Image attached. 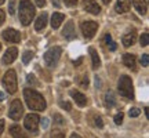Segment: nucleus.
Instances as JSON below:
<instances>
[{
  "label": "nucleus",
  "instance_id": "nucleus-26",
  "mask_svg": "<svg viewBox=\"0 0 149 138\" xmlns=\"http://www.w3.org/2000/svg\"><path fill=\"white\" fill-rule=\"evenodd\" d=\"M139 42H141V46L142 47H146L149 43V35L148 33H144L142 36H141V39H139Z\"/></svg>",
  "mask_w": 149,
  "mask_h": 138
},
{
  "label": "nucleus",
  "instance_id": "nucleus-46",
  "mask_svg": "<svg viewBox=\"0 0 149 138\" xmlns=\"http://www.w3.org/2000/svg\"><path fill=\"white\" fill-rule=\"evenodd\" d=\"M3 3H4V0H0V6L3 4Z\"/></svg>",
  "mask_w": 149,
  "mask_h": 138
},
{
  "label": "nucleus",
  "instance_id": "nucleus-1",
  "mask_svg": "<svg viewBox=\"0 0 149 138\" xmlns=\"http://www.w3.org/2000/svg\"><path fill=\"white\" fill-rule=\"evenodd\" d=\"M24 97H25V101H26L29 109H33V111L42 112L46 109V100L43 98V95L40 93L32 90V89H25L24 90Z\"/></svg>",
  "mask_w": 149,
  "mask_h": 138
},
{
  "label": "nucleus",
  "instance_id": "nucleus-34",
  "mask_svg": "<svg viewBox=\"0 0 149 138\" xmlns=\"http://www.w3.org/2000/svg\"><path fill=\"white\" fill-rule=\"evenodd\" d=\"M95 126H97V127H100V128L104 127V122H102V119L100 116L95 117Z\"/></svg>",
  "mask_w": 149,
  "mask_h": 138
},
{
  "label": "nucleus",
  "instance_id": "nucleus-40",
  "mask_svg": "<svg viewBox=\"0 0 149 138\" xmlns=\"http://www.w3.org/2000/svg\"><path fill=\"white\" fill-rule=\"evenodd\" d=\"M36 4L39 7H44L46 6V0H36Z\"/></svg>",
  "mask_w": 149,
  "mask_h": 138
},
{
  "label": "nucleus",
  "instance_id": "nucleus-17",
  "mask_svg": "<svg viewBox=\"0 0 149 138\" xmlns=\"http://www.w3.org/2000/svg\"><path fill=\"white\" fill-rule=\"evenodd\" d=\"M133 4L135 7V10L138 11L139 14H146L148 10V4H146V0H133Z\"/></svg>",
  "mask_w": 149,
  "mask_h": 138
},
{
  "label": "nucleus",
  "instance_id": "nucleus-44",
  "mask_svg": "<svg viewBox=\"0 0 149 138\" xmlns=\"http://www.w3.org/2000/svg\"><path fill=\"white\" fill-rule=\"evenodd\" d=\"M3 100H4V94L0 91V101H3Z\"/></svg>",
  "mask_w": 149,
  "mask_h": 138
},
{
  "label": "nucleus",
  "instance_id": "nucleus-8",
  "mask_svg": "<svg viewBox=\"0 0 149 138\" xmlns=\"http://www.w3.org/2000/svg\"><path fill=\"white\" fill-rule=\"evenodd\" d=\"M39 122H40V117L36 113H29L26 117H25V128L29 130V131H36L37 127H39Z\"/></svg>",
  "mask_w": 149,
  "mask_h": 138
},
{
  "label": "nucleus",
  "instance_id": "nucleus-27",
  "mask_svg": "<svg viewBox=\"0 0 149 138\" xmlns=\"http://www.w3.org/2000/svg\"><path fill=\"white\" fill-rule=\"evenodd\" d=\"M51 138H65V134L61 130H54L51 133Z\"/></svg>",
  "mask_w": 149,
  "mask_h": 138
},
{
  "label": "nucleus",
  "instance_id": "nucleus-24",
  "mask_svg": "<svg viewBox=\"0 0 149 138\" xmlns=\"http://www.w3.org/2000/svg\"><path fill=\"white\" fill-rule=\"evenodd\" d=\"M33 58V53L32 51H26V53H24L22 55V62L24 64H29V61Z\"/></svg>",
  "mask_w": 149,
  "mask_h": 138
},
{
  "label": "nucleus",
  "instance_id": "nucleus-28",
  "mask_svg": "<svg viewBox=\"0 0 149 138\" xmlns=\"http://www.w3.org/2000/svg\"><path fill=\"white\" fill-rule=\"evenodd\" d=\"M141 65L145 66V68L149 65V55L148 54H142V57H141Z\"/></svg>",
  "mask_w": 149,
  "mask_h": 138
},
{
  "label": "nucleus",
  "instance_id": "nucleus-15",
  "mask_svg": "<svg viewBox=\"0 0 149 138\" xmlns=\"http://www.w3.org/2000/svg\"><path fill=\"white\" fill-rule=\"evenodd\" d=\"M130 6H131V1L130 0H117L116 3V13L119 14H124V13H127L130 10Z\"/></svg>",
  "mask_w": 149,
  "mask_h": 138
},
{
  "label": "nucleus",
  "instance_id": "nucleus-7",
  "mask_svg": "<svg viewBox=\"0 0 149 138\" xmlns=\"http://www.w3.org/2000/svg\"><path fill=\"white\" fill-rule=\"evenodd\" d=\"M80 29L83 32V36L87 37V39H91V37L95 35L97 29H98V24L94 21H84V22H81Z\"/></svg>",
  "mask_w": 149,
  "mask_h": 138
},
{
  "label": "nucleus",
  "instance_id": "nucleus-4",
  "mask_svg": "<svg viewBox=\"0 0 149 138\" xmlns=\"http://www.w3.org/2000/svg\"><path fill=\"white\" fill-rule=\"evenodd\" d=\"M3 86L6 87V90L8 91L10 94H14L17 91V75H15V70H7L3 77Z\"/></svg>",
  "mask_w": 149,
  "mask_h": 138
},
{
  "label": "nucleus",
  "instance_id": "nucleus-12",
  "mask_svg": "<svg viewBox=\"0 0 149 138\" xmlns=\"http://www.w3.org/2000/svg\"><path fill=\"white\" fill-rule=\"evenodd\" d=\"M62 35L66 40H73L74 37H76V32H74V25L72 21H68L66 22V25H65L64 31H62Z\"/></svg>",
  "mask_w": 149,
  "mask_h": 138
},
{
  "label": "nucleus",
  "instance_id": "nucleus-23",
  "mask_svg": "<svg viewBox=\"0 0 149 138\" xmlns=\"http://www.w3.org/2000/svg\"><path fill=\"white\" fill-rule=\"evenodd\" d=\"M77 82H79L80 87H83V89H87V87H88V77H87L86 75H83V76H81Z\"/></svg>",
  "mask_w": 149,
  "mask_h": 138
},
{
  "label": "nucleus",
  "instance_id": "nucleus-45",
  "mask_svg": "<svg viewBox=\"0 0 149 138\" xmlns=\"http://www.w3.org/2000/svg\"><path fill=\"white\" fill-rule=\"evenodd\" d=\"M102 1H104V4H109L111 3V0H102Z\"/></svg>",
  "mask_w": 149,
  "mask_h": 138
},
{
  "label": "nucleus",
  "instance_id": "nucleus-9",
  "mask_svg": "<svg viewBox=\"0 0 149 138\" xmlns=\"http://www.w3.org/2000/svg\"><path fill=\"white\" fill-rule=\"evenodd\" d=\"M83 7H84V10L87 13L94 14V15H98L101 13V7L98 6V3H97L95 0H84L83 1Z\"/></svg>",
  "mask_w": 149,
  "mask_h": 138
},
{
  "label": "nucleus",
  "instance_id": "nucleus-14",
  "mask_svg": "<svg viewBox=\"0 0 149 138\" xmlns=\"http://www.w3.org/2000/svg\"><path fill=\"white\" fill-rule=\"evenodd\" d=\"M123 64L126 65L127 68L135 70V69H137V59H135V55L126 53L124 55H123Z\"/></svg>",
  "mask_w": 149,
  "mask_h": 138
},
{
  "label": "nucleus",
  "instance_id": "nucleus-18",
  "mask_svg": "<svg viewBox=\"0 0 149 138\" xmlns=\"http://www.w3.org/2000/svg\"><path fill=\"white\" fill-rule=\"evenodd\" d=\"M65 20V15L64 14H61V13H54L53 17H51V26L54 29H57L59 28V25L62 24V21Z\"/></svg>",
  "mask_w": 149,
  "mask_h": 138
},
{
  "label": "nucleus",
  "instance_id": "nucleus-13",
  "mask_svg": "<svg viewBox=\"0 0 149 138\" xmlns=\"http://www.w3.org/2000/svg\"><path fill=\"white\" fill-rule=\"evenodd\" d=\"M135 40H137V32H135V29H131V31H130L128 33H126L122 39L123 46H124V47L133 46L134 43H135Z\"/></svg>",
  "mask_w": 149,
  "mask_h": 138
},
{
  "label": "nucleus",
  "instance_id": "nucleus-38",
  "mask_svg": "<svg viewBox=\"0 0 149 138\" xmlns=\"http://www.w3.org/2000/svg\"><path fill=\"white\" fill-rule=\"evenodd\" d=\"M108 47H109V50H111V51H115V50H116V44H115L113 42H111L109 44H108Z\"/></svg>",
  "mask_w": 149,
  "mask_h": 138
},
{
  "label": "nucleus",
  "instance_id": "nucleus-19",
  "mask_svg": "<svg viewBox=\"0 0 149 138\" xmlns=\"http://www.w3.org/2000/svg\"><path fill=\"white\" fill-rule=\"evenodd\" d=\"M46 25H47V14L43 13L42 15L36 20V22H35V29L36 31H42V29L46 28Z\"/></svg>",
  "mask_w": 149,
  "mask_h": 138
},
{
  "label": "nucleus",
  "instance_id": "nucleus-2",
  "mask_svg": "<svg viewBox=\"0 0 149 138\" xmlns=\"http://www.w3.org/2000/svg\"><path fill=\"white\" fill-rule=\"evenodd\" d=\"M35 13H36V10L29 0H22L21 4H19V20H21L22 25L28 26L32 22Z\"/></svg>",
  "mask_w": 149,
  "mask_h": 138
},
{
  "label": "nucleus",
  "instance_id": "nucleus-39",
  "mask_svg": "<svg viewBox=\"0 0 149 138\" xmlns=\"http://www.w3.org/2000/svg\"><path fill=\"white\" fill-rule=\"evenodd\" d=\"M104 39H105V43H107V44H109V43L112 42V37H111V35H109V33H107Z\"/></svg>",
  "mask_w": 149,
  "mask_h": 138
},
{
  "label": "nucleus",
  "instance_id": "nucleus-11",
  "mask_svg": "<svg viewBox=\"0 0 149 138\" xmlns=\"http://www.w3.org/2000/svg\"><path fill=\"white\" fill-rule=\"evenodd\" d=\"M17 55H18V50H17V47H10L7 51H6L4 57H3V64L10 65L11 62L15 61Z\"/></svg>",
  "mask_w": 149,
  "mask_h": 138
},
{
  "label": "nucleus",
  "instance_id": "nucleus-33",
  "mask_svg": "<svg viewBox=\"0 0 149 138\" xmlns=\"http://www.w3.org/2000/svg\"><path fill=\"white\" fill-rule=\"evenodd\" d=\"M8 11H10V14H14V13H15V0H10Z\"/></svg>",
  "mask_w": 149,
  "mask_h": 138
},
{
  "label": "nucleus",
  "instance_id": "nucleus-16",
  "mask_svg": "<svg viewBox=\"0 0 149 138\" xmlns=\"http://www.w3.org/2000/svg\"><path fill=\"white\" fill-rule=\"evenodd\" d=\"M70 95L73 97L74 102L77 104L79 106H86L87 105V97L84 95V94H81V93H79V91H70Z\"/></svg>",
  "mask_w": 149,
  "mask_h": 138
},
{
  "label": "nucleus",
  "instance_id": "nucleus-47",
  "mask_svg": "<svg viewBox=\"0 0 149 138\" xmlns=\"http://www.w3.org/2000/svg\"><path fill=\"white\" fill-rule=\"evenodd\" d=\"M0 50H1V44H0Z\"/></svg>",
  "mask_w": 149,
  "mask_h": 138
},
{
  "label": "nucleus",
  "instance_id": "nucleus-37",
  "mask_svg": "<svg viewBox=\"0 0 149 138\" xmlns=\"http://www.w3.org/2000/svg\"><path fill=\"white\" fill-rule=\"evenodd\" d=\"M39 123H42V126H43L44 128H46V127L48 126V119H42V120H40Z\"/></svg>",
  "mask_w": 149,
  "mask_h": 138
},
{
  "label": "nucleus",
  "instance_id": "nucleus-25",
  "mask_svg": "<svg viewBox=\"0 0 149 138\" xmlns=\"http://www.w3.org/2000/svg\"><path fill=\"white\" fill-rule=\"evenodd\" d=\"M26 80H28V83H29V84L35 86V87H37V86H39V80H37L36 76H33V75H28Z\"/></svg>",
  "mask_w": 149,
  "mask_h": 138
},
{
  "label": "nucleus",
  "instance_id": "nucleus-35",
  "mask_svg": "<svg viewBox=\"0 0 149 138\" xmlns=\"http://www.w3.org/2000/svg\"><path fill=\"white\" fill-rule=\"evenodd\" d=\"M65 1V4L66 6H70V7H72V6H76L77 4V0H64Z\"/></svg>",
  "mask_w": 149,
  "mask_h": 138
},
{
  "label": "nucleus",
  "instance_id": "nucleus-31",
  "mask_svg": "<svg viewBox=\"0 0 149 138\" xmlns=\"http://www.w3.org/2000/svg\"><path fill=\"white\" fill-rule=\"evenodd\" d=\"M123 117H124V115H123L122 112H120V113H117L116 116H115V123H116V124H122V123H123Z\"/></svg>",
  "mask_w": 149,
  "mask_h": 138
},
{
  "label": "nucleus",
  "instance_id": "nucleus-5",
  "mask_svg": "<svg viewBox=\"0 0 149 138\" xmlns=\"http://www.w3.org/2000/svg\"><path fill=\"white\" fill-rule=\"evenodd\" d=\"M61 53H62V50H61V47H58V46L50 48L47 53L44 54V62H46V65H48V66H55L57 62L59 61V58H61Z\"/></svg>",
  "mask_w": 149,
  "mask_h": 138
},
{
  "label": "nucleus",
  "instance_id": "nucleus-36",
  "mask_svg": "<svg viewBox=\"0 0 149 138\" xmlns=\"http://www.w3.org/2000/svg\"><path fill=\"white\" fill-rule=\"evenodd\" d=\"M4 18H6V15H4V11L3 10H0V25L4 22Z\"/></svg>",
  "mask_w": 149,
  "mask_h": 138
},
{
  "label": "nucleus",
  "instance_id": "nucleus-3",
  "mask_svg": "<svg viewBox=\"0 0 149 138\" xmlns=\"http://www.w3.org/2000/svg\"><path fill=\"white\" fill-rule=\"evenodd\" d=\"M119 93L120 95L124 97V98H128V100H133L134 98V89H133V82L130 79V76H122L120 80H119Z\"/></svg>",
  "mask_w": 149,
  "mask_h": 138
},
{
  "label": "nucleus",
  "instance_id": "nucleus-10",
  "mask_svg": "<svg viewBox=\"0 0 149 138\" xmlns=\"http://www.w3.org/2000/svg\"><path fill=\"white\" fill-rule=\"evenodd\" d=\"M3 39L10 43H18L21 40V35L15 29H6L3 32Z\"/></svg>",
  "mask_w": 149,
  "mask_h": 138
},
{
  "label": "nucleus",
  "instance_id": "nucleus-22",
  "mask_svg": "<svg viewBox=\"0 0 149 138\" xmlns=\"http://www.w3.org/2000/svg\"><path fill=\"white\" fill-rule=\"evenodd\" d=\"M115 104H116V98L113 95V93L108 91L105 94V106L107 108H112V106H115Z\"/></svg>",
  "mask_w": 149,
  "mask_h": 138
},
{
  "label": "nucleus",
  "instance_id": "nucleus-29",
  "mask_svg": "<svg viewBox=\"0 0 149 138\" xmlns=\"http://www.w3.org/2000/svg\"><path fill=\"white\" fill-rule=\"evenodd\" d=\"M54 122L55 123H58V124H64V117L61 116V115H59V113H55V115H54Z\"/></svg>",
  "mask_w": 149,
  "mask_h": 138
},
{
  "label": "nucleus",
  "instance_id": "nucleus-41",
  "mask_svg": "<svg viewBox=\"0 0 149 138\" xmlns=\"http://www.w3.org/2000/svg\"><path fill=\"white\" fill-rule=\"evenodd\" d=\"M3 130H4V120H0V135L3 133Z\"/></svg>",
  "mask_w": 149,
  "mask_h": 138
},
{
  "label": "nucleus",
  "instance_id": "nucleus-42",
  "mask_svg": "<svg viewBox=\"0 0 149 138\" xmlns=\"http://www.w3.org/2000/svg\"><path fill=\"white\" fill-rule=\"evenodd\" d=\"M81 61H83V58H79V59H77V61H74V65L77 66V65H79V64H81Z\"/></svg>",
  "mask_w": 149,
  "mask_h": 138
},
{
  "label": "nucleus",
  "instance_id": "nucleus-32",
  "mask_svg": "<svg viewBox=\"0 0 149 138\" xmlns=\"http://www.w3.org/2000/svg\"><path fill=\"white\" fill-rule=\"evenodd\" d=\"M59 105H61V108H64L65 111H70V109H72V105L66 101H61L59 102Z\"/></svg>",
  "mask_w": 149,
  "mask_h": 138
},
{
  "label": "nucleus",
  "instance_id": "nucleus-43",
  "mask_svg": "<svg viewBox=\"0 0 149 138\" xmlns=\"http://www.w3.org/2000/svg\"><path fill=\"white\" fill-rule=\"evenodd\" d=\"M70 138H81V137H80L79 134H76V133H74V134H72V135H70Z\"/></svg>",
  "mask_w": 149,
  "mask_h": 138
},
{
  "label": "nucleus",
  "instance_id": "nucleus-21",
  "mask_svg": "<svg viewBox=\"0 0 149 138\" xmlns=\"http://www.w3.org/2000/svg\"><path fill=\"white\" fill-rule=\"evenodd\" d=\"M90 54H91V59H93V69H98L101 66V59L98 57V53L95 51V48L90 47Z\"/></svg>",
  "mask_w": 149,
  "mask_h": 138
},
{
  "label": "nucleus",
  "instance_id": "nucleus-6",
  "mask_svg": "<svg viewBox=\"0 0 149 138\" xmlns=\"http://www.w3.org/2000/svg\"><path fill=\"white\" fill-rule=\"evenodd\" d=\"M22 115H24V106H22L21 101L19 100H14L11 102L10 109H8V116L13 120H19Z\"/></svg>",
  "mask_w": 149,
  "mask_h": 138
},
{
  "label": "nucleus",
  "instance_id": "nucleus-20",
  "mask_svg": "<svg viewBox=\"0 0 149 138\" xmlns=\"http://www.w3.org/2000/svg\"><path fill=\"white\" fill-rule=\"evenodd\" d=\"M10 133H11V135H13L14 138H29L26 134L21 130V127H19V126H17V124H14V126H11L10 127Z\"/></svg>",
  "mask_w": 149,
  "mask_h": 138
},
{
  "label": "nucleus",
  "instance_id": "nucleus-30",
  "mask_svg": "<svg viewBox=\"0 0 149 138\" xmlns=\"http://www.w3.org/2000/svg\"><path fill=\"white\" fill-rule=\"evenodd\" d=\"M139 113H141V111H139L138 108H133V109H130V116L131 117H137V116H139Z\"/></svg>",
  "mask_w": 149,
  "mask_h": 138
}]
</instances>
